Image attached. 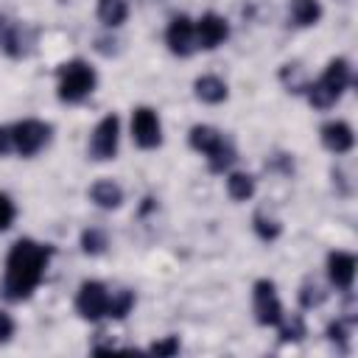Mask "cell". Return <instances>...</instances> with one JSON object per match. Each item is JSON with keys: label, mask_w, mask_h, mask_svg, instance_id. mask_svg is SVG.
I'll use <instances>...</instances> for the list:
<instances>
[{"label": "cell", "mask_w": 358, "mask_h": 358, "mask_svg": "<svg viewBox=\"0 0 358 358\" xmlns=\"http://www.w3.org/2000/svg\"><path fill=\"white\" fill-rule=\"evenodd\" d=\"M106 308H109V288L98 280H84L78 285V294H76L78 316L87 322H98L106 316Z\"/></svg>", "instance_id": "cell-8"}, {"label": "cell", "mask_w": 358, "mask_h": 358, "mask_svg": "<svg viewBox=\"0 0 358 358\" xmlns=\"http://www.w3.org/2000/svg\"><path fill=\"white\" fill-rule=\"evenodd\" d=\"M319 137L330 154H350L355 148V131L347 120H327L319 129Z\"/></svg>", "instance_id": "cell-13"}, {"label": "cell", "mask_w": 358, "mask_h": 358, "mask_svg": "<svg viewBox=\"0 0 358 358\" xmlns=\"http://www.w3.org/2000/svg\"><path fill=\"white\" fill-rule=\"evenodd\" d=\"M106 246H109V238H106L103 229L87 227V229L81 232V249H84V255H92V257H95V255H103Z\"/></svg>", "instance_id": "cell-25"}, {"label": "cell", "mask_w": 358, "mask_h": 358, "mask_svg": "<svg viewBox=\"0 0 358 358\" xmlns=\"http://www.w3.org/2000/svg\"><path fill=\"white\" fill-rule=\"evenodd\" d=\"M98 84L95 67L84 59H70L56 70V92L64 103H81Z\"/></svg>", "instance_id": "cell-4"}, {"label": "cell", "mask_w": 358, "mask_h": 358, "mask_svg": "<svg viewBox=\"0 0 358 358\" xmlns=\"http://www.w3.org/2000/svg\"><path fill=\"white\" fill-rule=\"evenodd\" d=\"M11 336H14V319L6 310H0V344H6Z\"/></svg>", "instance_id": "cell-29"}, {"label": "cell", "mask_w": 358, "mask_h": 358, "mask_svg": "<svg viewBox=\"0 0 358 358\" xmlns=\"http://www.w3.org/2000/svg\"><path fill=\"white\" fill-rule=\"evenodd\" d=\"M350 327H352L350 322H344V319H333V322L327 324V330H324V333H327V338H330L333 344H338V347H341V350L347 352V338H350Z\"/></svg>", "instance_id": "cell-26"}, {"label": "cell", "mask_w": 358, "mask_h": 358, "mask_svg": "<svg viewBox=\"0 0 358 358\" xmlns=\"http://www.w3.org/2000/svg\"><path fill=\"white\" fill-rule=\"evenodd\" d=\"M134 308V291L129 288H117V291H109V308H106V316L109 319H126Z\"/></svg>", "instance_id": "cell-21"}, {"label": "cell", "mask_w": 358, "mask_h": 358, "mask_svg": "<svg viewBox=\"0 0 358 358\" xmlns=\"http://www.w3.org/2000/svg\"><path fill=\"white\" fill-rule=\"evenodd\" d=\"M129 17V6L126 0H98V20L106 28H120Z\"/></svg>", "instance_id": "cell-19"}, {"label": "cell", "mask_w": 358, "mask_h": 358, "mask_svg": "<svg viewBox=\"0 0 358 358\" xmlns=\"http://www.w3.org/2000/svg\"><path fill=\"white\" fill-rule=\"evenodd\" d=\"M288 11H291L294 25H299V28H310L322 20V3L319 0H291Z\"/></svg>", "instance_id": "cell-18"}, {"label": "cell", "mask_w": 358, "mask_h": 358, "mask_svg": "<svg viewBox=\"0 0 358 358\" xmlns=\"http://www.w3.org/2000/svg\"><path fill=\"white\" fill-rule=\"evenodd\" d=\"M14 215H17V207H14L11 196L0 190V232H3V229H8V227L14 224Z\"/></svg>", "instance_id": "cell-27"}, {"label": "cell", "mask_w": 358, "mask_h": 358, "mask_svg": "<svg viewBox=\"0 0 358 358\" xmlns=\"http://www.w3.org/2000/svg\"><path fill=\"white\" fill-rule=\"evenodd\" d=\"M14 145H11V126H0V157L11 154Z\"/></svg>", "instance_id": "cell-30"}, {"label": "cell", "mask_w": 358, "mask_h": 358, "mask_svg": "<svg viewBox=\"0 0 358 358\" xmlns=\"http://www.w3.org/2000/svg\"><path fill=\"white\" fill-rule=\"evenodd\" d=\"M187 143H190L193 151H199V154L207 157V168H210L213 173H224V171H229V165L238 159L232 143H229L215 126L196 123V126L190 129V134H187Z\"/></svg>", "instance_id": "cell-3"}, {"label": "cell", "mask_w": 358, "mask_h": 358, "mask_svg": "<svg viewBox=\"0 0 358 358\" xmlns=\"http://www.w3.org/2000/svg\"><path fill=\"white\" fill-rule=\"evenodd\" d=\"M299 305L305 308V310H310V308H319L324 299H327V291L313 280V277H308L302 285H299Z\"/></svg>", "instance_id": "cell-24"}, {"label": "cell", "mask_w": 358, "mask_h": 358, "mask_svg": "<svg viewBox=\"0 0 358 358\" xmlns=\"http://www.w3.org/2000/svg\"><path fill=\"white\" fill-rule=\"evenodd\" d=\"M252 229H255V235H257L263 243H274V241L282 235V224H280L277 218L260 213V210L252 215Z\"/></svg>", "instance_id": "cell-20"}, {"label": "cell", "mask_w": 358, "mask_h": 358, "mask_svg": "<svg viewBox=\"0 0 358 358\" xmlns=\"http://www.w3.org/2000/svg\"><path fill=\"white\" fill-rule=\"evenodd\" d=\"M90 199L101 210H117L123 204V187L115 179H98L90 187Z\"/></svg>", "instance_id": "cell-15"}, {"label": "cell", "mask_w": 358, "mask_h": 358, "mask_svg": "<svg viewBox=\"0 0 358 358\" xmlns=\"http://www.w3.org/2000/svg\"><path fill=\"white\" fill-rule=\"evenodd\" d=\"M53 257V246L50 243H39L34 238H20L11 243L8 255H6V268H3V280H0V294L8 302H25L31 299V294L39 288L48 263Z\"/></svg>", "instance_id": "cell-1"}, {"label": "cell", "mask_w": 358, "mask_h": 358, "mask_svg": "<svg viewBox=\"0 0 358 358\" xmlns=\"http://www.w3.org/2000/svg\"><path fill=\"white\" fill-rule=\"evenodd\" d=\"M252 308H255L257 324H263V327H277V322L285 316L282 302L277 296V285L266 277L252 285Z\"/></svg>", "instance_id": "cell-6"}, {"label": "cell", "mask_w": 358, "mask_h": 358, "mask_svg": "<svg viewBox=\"0 0 358 358\" xmlns=\"http://www.w3.org/2000/svg\"><path fill=\"white\" fill-rule=\"evenodd\" d=\"M131 137L145 151H151L162 143V123H159V115L151 106H137L131 112Z\"/></svg>", "instance_id": "cell-9"}, {"label": "cell", "mask_w": 358, "mask_h": 358, "mask_svg": "<svg viewBox=\"0 0 358 358\" xmlns=\"http://www.w3.org/2000/svg\"><path fill=\"white\" fill-rule=\"evenodd\" d=\"M0 50L11 59H22L28 53V36H25L22 22L6 14H0Z\"/></svg>", "instance_id": "cell-14"}, {"label": "cell", "mask_w": 358, "mask_h": 358, "mask_svg": "<svg viewBox=\"0 0 358 358\" xmlns=\"http://www.w3.org/2000/svg\"><path fill=\"white\" fill-rule=\"evenodd\" d=\"M355 255L352 252H330L327 255V280L330 285H336L338 291H352V282H355Z\"/></svg>", "instance_id": "cell-12"}, {"label": "cell", "mask_w": 358, "mask_h": 358, "mask_svg": "<svg viewBox=\"0 0 358 358\" xmlns=\"http://www.w3.org/2000/svg\"><path fill=\"white\" fill-rule=\"evenodd\" d=\"M277 330H280V341L288 344V341H302L308 336V327H305V319L299 313H285L280 322H277Z\"/></svg>", "instance_id": "cell-22"}, {"label": "cell", "mask_w": 358, "mask_h": 358, "mask_svg": "<svg viewBox=\"0 0 358 358\" xmlns=\"http://www.w3.org/2000/svg\"><path fill=\"white\" fill-rule=\"evenodd\" d=\"M165 45L173 56H190L196 50V22L187 14H176L165 28Z\"/></svg>", "instance_id": "cell-10"}, {"label": "cell", "mask_w": 358, "mask_h": 358, "mask_svg": "<svg viewBox=\"0 0 358 358\" xmlns=\"http://www.w3.org/2000/svg\"><path fill=\"white\" fill-rule=\"evenodd\" d=\"M148 352H154V355H176L179 352V336H165V338L154 341L148 347Z\"/></svg>", "instance_id": "cell-28"}, {"label": "cell", "mask_w": 358, "mask_h": 358, "mask_svg": "<svg viewBox=\"0 0 358 358\" xmlns=\"http://www.w3.org/2000/svg\"><path fill=\"white\" fill-rule=\"evenodd\" d=\"M50 123L36 120V117H25L17 120L11 126V145L20 157H36L48 143H50Z\"/></svg>", "instance_id": "cell-5"}, {"label": "cell", "mask_w": 358, "mask_h": 358, "mask_svg": "<svg viewBox=\"0 0 358 358\" xmlns=\"http://www.w3.org/2000/svg\"><path fill=\"white\" fill-rule=\"evenodd\" d=\"M352 84V67L344 56L338 59H330L324 73L316 78V81H308L305 87V95H308V103L313 109H330L338 103V98L344 95V90Z\"/></svg>", "instance_id": "cell-2"}, {"label": "cell", "mask_w": 358, "mask_h": 358, "mask_svg": "<svg viewBox=\"0 0 358 358\" xmlns=\"http://www.w3.org/2000/svg\"><path fill=\"white\" fill-rule=\"evenodd\" d=\"M280 81H282V87L288 92H305V87H308V78H305V70H302L299 62L282 64L280 67Z\"/></svg>", "instance_id": "cell-23"}, {"label": "cell", "mask_w": 358, "mask_h": 358, "mask_svg": "<svg viewBox=\"0 0 358 358\" xmlns=\"http://www.w3.org/2000/svg\"><path fill=\"white\" fill-rule=\"evenodd\" d=\"M193 92H196V98L204 101V103H224L227 95H229L227 81L218 78V76H199V78L193 81Z\"/></svg>", "instance_id": "cell-16"}, {"label": "cell", "mask_w": 358, "mask_h": 358, "mask_svg": "<svg viewBox=\"0 0 358 358\" xmlns=\"http://www.w3.org/2000/svg\"><path fill=\"white\" fill-rule=\"evenodd\" d=\"M255 190H257V182H255L252 173H246V171H229L227 173V193H229V199L249 201L255 196Z\"/></svg>", "instance_id": "cell-17"}, {"label": "cell", "mask_w": 358, "mask_h": 358, "mask_svg": "<svg viewBox=\"0 0 358 358\" xmlns=\"http://www.w3.org/2000/svg\"><path fill=\"white\" fill-rule=\"evenodd\" d=\"M120 145V117L117 115H106L98 120V126L90 134V157L98 162L115 159Z\"/></svg>", "instance_id": "cell-7"}, {"label": "cell", "mask_w": 358, "mask_h": 358, "mask_svg": "<svg viewBox=\"0 0 358 358\" xmlns=\"http://www.w3.org/2000/svg\"><path fill=\"white\" fill-rule=\"evenodd\" d=\"M229 36V22L215 14V11H207L196 20V48L201 50H215L218 45H224V39Z\"/></svg>", "instance_id": "cell-11"}]
</instances>
